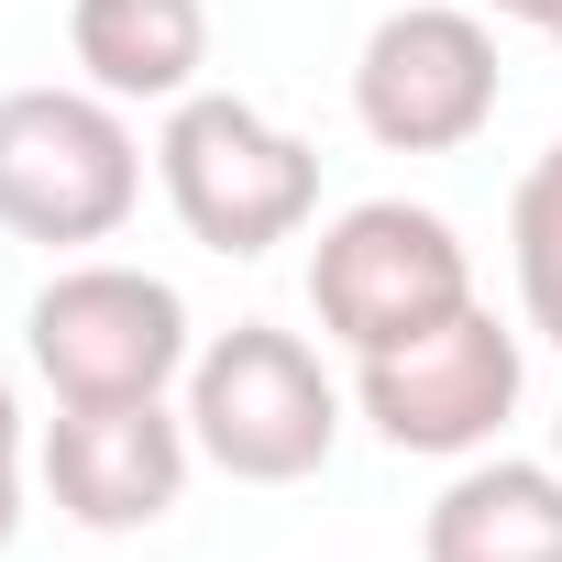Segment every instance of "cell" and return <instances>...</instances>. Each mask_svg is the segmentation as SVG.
Instances as JSON below:
<instances>
[{
	"label": "cell",
	"mask_w": 562,
	"mask_h": 562,
	"mask_svg": "<svg viewBox=\"0 0 562 562\" xmlns=\"http://www.w3.org/2000/svg\"><path fill=\"white\" fill-rule=\"evenodd\" d=\"M364 419L386 430V452H430V463H463L507 430L518 408V331H496V310H452L441 331L397 342V353H364L353 375Z\"/></svg>",
	"instance_id": "obj_7"
},
{
	"label": "cell",
	"mask_w": 562,
	"mask_h": 562,
	"mask_svg": "<svg viewBox=\"0 0 562 562\" xmlns=\"http://www.w3.org/2000/svg\"><path fill=\"white\" fill-rule=\"evenodd\" d=\"M12 529H23V452H0V551H12Z\"/></svg>",
	"instance_id": "obj_12"
},
{
	"label": "cell",
	"mask_w": 562,
	"mask_h": 562,
	"mask_svg": "<svg viewBox=\"0 0 562 562\" xmlns=\"http://www.w3.org/2000/svg\"><path fill=\"white\" fill-rule=\"evenodd\" d=\"M507 254H518V310L540 342H562V144L518 177L507 199Z\"/></svg>",
	"instance_id": "obj_11"
},
{
	"label": "cell",
	"mask_w": 562,
	"mask_h": 562,
	"mask_svg": "<svg viewBox=\"0 0 562 562\" xmlns=\"http://www.w3.org/2000/svg\"><path fill=\"white\" fill-rule=\"evenodd\" d=\"M144 199V144L100 89H0V232L23 243H111Z\"/></svg>",
	"instance_id": "obj_2"
},
{
	"label": "cell",
	"mask_w": 562,
	"mask_h": 562,
	"mask_svg": "<svg viewBox=\"0 0 562 562\" xmlns=\"http://www.w3.org/2000/svg\"><path fill=\"white\" fill-rule=\"evenodd\" d=\"M496 34L485 12H452V0H408L386 12L353 56V122L386 155H463L496 122Z\"/></svg>",
	"instance_id": "obj_6"
},
{
	"label": "cell",
	"mask_w": 562,
	"mask_h": 562,
	"mask_svg": "<svg viewBox=\"0 0 562 562\" xmlns=\"http://www.w3.org/2000/svg\"><path fill=\"white\" fill-rule=\"evenodd\" d=\"M551 463H562V419H551Z\"/></svg>",
	"instance_id": "obj_15"
},
{
	"label": "cell",
	"mask_w": 562,
	"mask_h": 562,
	"mask_svg": "<svg viewBox=\"0 0 562 562\" xmlns=\"http://www.w3.org/2000/svg\"><path fill=\"white\" fill-rule=\"evenodd\" d=\"M188 441L232 485H299L342 441V386L321 375V353L299 331L243 321L188 364Z\"/></svg>",
	"instance_id": "obj_4"
},
{
	"label": "cell",
	"mask_w": 562,
	"mask_h": 562,
	"mask_svg": "<svg viewBox=\"0 0 562 562\" xmlns=\"http://www.w3.org/2000/svg\"><path fill=\"white\" fill-rule=\"evenodd\" d=\"M188 463H199V441H188V419H166V397L56 408V430H45V496H56L78 529H100V540L155 529V518L188 496Z\"/></svg>",
	"instance_id": "obj_8"
},
{
	"label": "cell",
	"mask_w": 562,
	"mask_h": 562,
	"mask_svg": "<svg viewBox=\"0 0 562 562\" xmlns=\"http://www.w3.org/2000/svg\"><path fill=\"white\" fill-rule=\"evenodd\" d=\"M485 12H496V23H529V34H551V12H562V0H485Z\"/></svg>",
	"instance_id": "obj_13"
},
{
	"label": "cell",
	"mask_w": 562,
	"mask_h": 562,
	"mask_svg": "<svg viewBox=\"0 0 562 562\" xmlns=\"http://www.w3.org/2000/svg\"><path fill=\"white\" fill-rule=\"evenodd\" d=\"M419 562H562V463H463L419 518Z\"/></svg>",
	"instance_id": "obj_9"
},
{
	"label": "cell",
	"mask_w": 562,
	"mask_h": 562,
	"mask_svg": "<svg viewBox=\"0 0 562 562\" xmlns=\"http://www.w3.org/2000/svg\"><path fill=\"white\" fill-rule=\"evenodd\" d=\"M67 45L100 100H188L210 67V12L199 0H78Z\"/></svg>",
	"instance_id": "obj_10"
},
{
	"label": "cell",
	"mask_w": 562,
	"mask_h": 562,
	"mask_svg": "<svg viewBox=\"0 0 562 562\" xmlns=\"http://www.w3.org/2000/svg\"><path fill=\"white\" fill-rule=\"evenodd\" d=\"M0 452H23V408H12V375H0Z\"/></svg>",
	"instance_id": "obj_14"
},
{
	"label": "cell",
	"mask_w": 562,
	"mask_h": 562,
	"mask_svg": "<svg viewBox=\"0 0 562 562\" xmlns=\"http://www.w3.org/2000/svg\"><path fill=\"white\" fill-rule=\"evenodd\" d=\"M155 177L188 221V243L210 254H276V243H299L321 221V155L288 133V122H265L254 100L232 89H188L166 111V144H155Z\"/></svg>",
	"instance_id": "obj_1"
},
{
	"label": "cell",
	"mask_w": 562,
	"mask_h": 562,
	"mask_svg": "<svg viewBox=\"0 0 562 562\" xmlns=\"http://www.w3.org/2000/svg\"><path fill=\"white\" fill-rule=\"evenodd\" d=\"M551 45H562V12H551Z\"/></svg>",
	"instance_id": "obj_16"
},
{
	"label": "cell",
	"mask_w": 562,
	"mask_h": 562,
	"mask_svg": "<svg viewBox=\"0 0 562 562\" xmlns=\"http://www.w3.org/2000/svg\"><path fill=\"white\" fill-rule=\"evenodd\" d=\"M310 310H321V331L353 364L364 353H397V342L441 331L452 310H474V254L419 199H353L321 232V254H310Z\"/></svg>",
	"instance_id": "obj_3"
},
{
	"label": "cell",
	"mask_w": 562,
	"mask_h": 562,
	"mask_svg": "<svg viewBox=\"0 0 562 562\" xmlns=\"http://www.w3.org/2000/svg\"><path fill=\"white\" fill-rule=\"evenodd\" d=\"M23 331H34V375L56 386V408H133V397H166L199 364L188 299L144 265H67Z\"/></svg>",
	"instance_id": "obj_5"
}]
</instances>
